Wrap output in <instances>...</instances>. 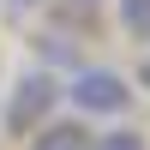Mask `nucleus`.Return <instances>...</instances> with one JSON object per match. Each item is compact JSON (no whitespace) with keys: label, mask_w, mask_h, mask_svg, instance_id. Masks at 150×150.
Returning a JSON list of instances; mask_svg holds the SVG:
<instances>
[{"label":"nucleus","mask_w":150,"mask_h":150,"mask_svg":"<svg viewBox=\"0 0 150 150\" xmlns=\"http://www.w3.org/2000/svg\"><path fill=\"white\" fill-rule=\"evenodd\" d=\"M54 108H60V78L54 72H42V66L18 72V84L6 90V132L12 138H30L42 120H54Z\"/></svg>","instance_id":"f03ea898"},{"label":"nucleus","mask_w":150,"mask_h":150,"mask_svg":"<svg viewBox=\"0 0 150 150\" xmlns=\"http://www.w3.org/2000/svg\"><path fill=\"white\" fill-rule=\"evenodd\" d=\"M90 150H144V132H132V126H114V132H96Z\"/></svg>","instance_id":"39448f33"},{"label":"nucleus","mask_w":150,"mask_h":150,"mask_svg":"<svg viewBox=\"0 0 150 150\" xmlns=\"http://www.w3.org/2000/svg\"><path fill=\"white\" fill-rule=\"evenodd\" d=\"M60 96L72 102V114H126L132 108V84L114 66H72Z\"/></svg>","instance_id":"f257e3e1"},{"label":"nucleus","mask_w":150,"mask_h":150,"mask_svg":"<svg viewBox=\"0 0 150 150\" xmlns=\"http://www.w3.org/2000/svg\"><path fill=\"white\" fill-rule=\"evenodd\" d=\"M96 132L84 126V120H42V126L30 132V150H90Z\"/></svg>","instance_id":"7ed1b4c3"},{"label":"nucleus","mask_w":150,"mask_h":150,"mask_svg":"<svg viewBox=\"0 0 150 150\" xmlns=\"http://www.w3.org/2000/svg\"><path fill=\"white\" fill-rule=\"evenodd\" d=\"M138 84H144V90H150V54L138 60Z\"/></svg>","instance_id":"423d86ee"},{"label":"nucleus","mask_w":150,"mask_h":150,"mask_svg":"<svg viewBox=\"0 0 150 150\" xmlns=\"http://www.w3.org/2000/svg\"><path fill=\"white\" fill-rule=\"evenodd\" d=\"M120 30L150 48V0H120Z\"/></svg>","instance_id":"20e7f679"},{"label":"nucleus","mask_w":150,"mask_h":150,"mask_svg":"<svg viewBox=\"0 0 150 150\" xmlns=\"http://www.w3.org/2000/svg\"><path fill=\"white\" fill-rule=\"evenodd\" d=\"M12 6H24V12H30V6H42V0H12Z\"/></svg>","instance_id":"0eeeda50"},{"label":"nucleus","mask_w":150,"mask_h":150,"mask_svg":"<svg viewBox=\"0 0 150 150\" xmlns=\"http://www.w3.org/2000/svg\"><path fill=\"white\" fill-rule=\"evenodd\" d=\"M72 6H102V0H72Z\"/></svg>","instance_id":"6e6552de"}]
</instances>
